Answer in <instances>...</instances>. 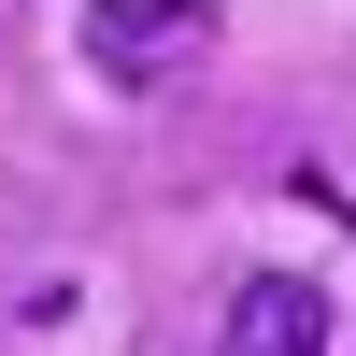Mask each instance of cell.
I'll list each match as a JSON object with an SVG mask.
<instances>
[{"label": "cell", "instance_id": "obj_1", "mask_svg": "<svg viewBox=\"0 0 356 356\" xmlns=\"http://www.w3.org/2000/svg\"><path fill=\"white\" fill-rule=\"evenodd\" d=\"M86 72L100 86H157L186 57H214V0H86Z\"/></svg>", "mask_w": 356, "mask_h": 356}, {"label": "cell", "instance_id": "obj_2", "mask_svg": "<svg viewBox=\"0 0 356 356\" xmlns=\"http://www.w3.org/2000/svg\"><path fill=\"white\" fill-rule=\"evenodd\" d=\"M214 356H328V300H314L300 271H243V300H228Z\"/></svg>", "mask_w": 356, "mask_h": 356}]
</instances>
